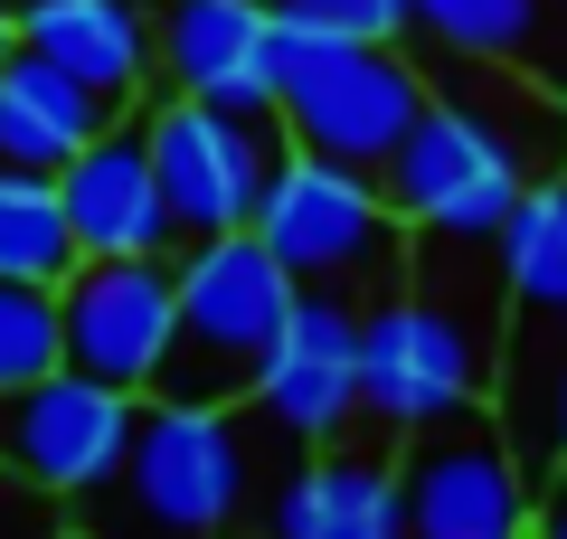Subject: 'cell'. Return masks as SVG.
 Segmentation results:
<instances>
[{"label": "cell", "mask_w": 567, "mask_h": 539, "mask_svg": "<svg viewBox=\"0 0 567 539\" xmlns=\"http://www.w3.org/2000/svg\"><path fill=\"white\" fill-rule=\"evenodd\" d=\"M379 190H388V209H398L406 227H435V237H502V218L520 209L529 180L511 171L454 104L425 95V114L406 123V142L388 152Z\"/></svg>", "instance_id": "10"}, {"label": "cell", "mask_w": 567, "mask_h": 539, "mask_svg": "<svg viewBox=\"0 0 567 539\" xmlns=\"http://www.w3.org/2000/svg\"><path fill=\"white\" fill-rule=\"evenodd\" d=\"M275 114L293 152H322L341 171H388L406 123L425 114V67L398 39H331V29H284L275 20Z\"/></svg>", "instance_id": "4"}, {"label": "cell", "mask_w": 567, "mask_h": 539, "mask_svg": "<svg viewBox=\"0 0 567 539\" xmlns=\"http://www.w3.org/2000/svg\"><path fill=\"white\" fill-rule=\"evenodd\" d=\"M425 95L454 104L520 180H567V95L529 58H464V48H425Z\"/></svg>", "instance_id": "12"}, {"label": "cell", "mask_w": 567, "mask_h": 539, "mask_svg": "<svg viewBox=\"0 0 567 539\" xmlns=\"http://www.w3.org/2000/svg\"><path fill=\"white\" fill-rule=\"evenodd\" d=\"M171 303H181L171 256H76L58 284L66 369L123 388V398H152V369L171 350Z\"/></svg>", "instance_id": "8"}, {"label": "cell", "mask_w": 567, "mask_h": 539, "mask_svg": "<svg viewBox=\"0 0 567 539\" xmlns=\"http://www.w3.org/2000/svg\"><path fill=\"white\" fill-rule=\"evenodd\" d=\"M398 511L406 539H529L539 530V482L520 474L511 436L483 417H435L398 455Z\"/></svg>", "instance_id": "7"}, {"label": "cell", "mask_w": 567, "mask_h": 539, "mask_svg": "<svg viewBox=\"0 0 567 539\" xmlns=\"http://www.w3.org/2000/svg\"><path fill=\"white\" fill-rule=\"evenodd\" d=\"M539 29V0H406V39L464 48V58H520Z\"/></svg>", "instance_id": "20"}, {"label": "cell", "mask_w": 567, "mask_h": 539, "mask_svg": "<svg viewBox=\"0 0 567 539\" xmlns=\"http://www.w3.org/2000/svg\"><path fill=\"white\" fill-rule=\"evenodd\" d=\"M0 539H76V520H66L58 492H39L29 474L0 464Z\"/></svg>", "instance_id": "23"}, {"label": "cell", "mask_w": 567, "mask_h": 539, "mask_svg": "<svg viewBox=\"0 0 567 539\" xmlns=\"http://www.w3.org/2000/svg\"><path fill=\"white\" fill-rule=\"evenodd\" d=\"M66 190V227H76V256H171V200L162 171H152V142L142 114H114L76 161L58 171Z\"/></svg>", "instance_id": "13"}, {"label": "cell", "mask_w": 567, "mask_h": 539, "mask_svg": "<svg viewBox=\"0 0 567 539\" xmlns=\"http://www.w3.org/2000/svg\"><path fill=\"white\" fill-rule=\"evenodd\" d=\"M275 539H406L398 511V455L388 445H312V464L284 482Z\"/></svg>", "instance_id": "16"}, {"label": "cell", "mask_w": 567, "mask_h": 539, "mask_svg": "<svg viewBox=\"0 0 567 539\" xmlns=\"http://www.w3.org/2000/svg\"><path fill=\"white\" fill-rule=\"evenodd\" d=\"M284 29H331V39H406V0H265Z\"/></svg>", "instance_id": "22"}, {"label": "cell", "mask_w": 567, "mask_h": 539, "mask_svg": "<svg viewBox=\"0 0 567 539\" xmlns=\"http://www.w3.org/2000/svg\"><path fill=\"white\" fill-rule=\"evenodd\" d=\"M20 48V0H0V58Z\"/></svg>", "instance_id": "26"}, {"label": "cell", "mask_w": 567, "mask_h": 539, "mask_svg": "<svg viewBox=\"0 0 567 539\" xmlns=\"http://www.w3.org/2000/svg\"><path fill=\"white\" fill-rule=\"evenodd\" d=\"M502 237H435L416 227L406 284H379L360 303V417L388 436H416L435 417H464L492 398L502 359Z\"/></svg>", "instance_id": "1"}, {"label": "cell", "mask_w": 567, "mask_h": 539, "mask_svg": "<svg viewBox=\"0 0 567 539\" xmlns=\"http://www.w3.org/2000/svg\"><path fill=\"white\" fill-rule=\"evenodd\" d=\"M246 398L284 445H331L360 417V303L341 284H303Z\"/></svg>", "instance_id": "9"}, {"label": "cell", "mask_w": 567, "mask_h": 539, "mask_svg": "<svg viewBox=\"0 0 567 539\" xmlns=\"http://www.w3.org/2000/svg\"><path fill=\"white\" fill-rule=\"evenodd\" d=\"M66 359V332H58V284H20L0 275V388H29Z\"/></svg>", "instance_id": "21"}, {"label": "cell", "mask_w": 567, "mask_h": 539, "mask_svg": "<svg viewBox=\"0 0 567 539\" xmlns=\"http://www.w3.org/2000/svg\"><path fill=\"white\" fill-rule=\"evenodd\" d=\"M246 474H256V436L237 426V407L142 398L114 474L85 482L66 520L76 539H227V520L246 511Z\"/></svg>", "instance_id": "2"}, {"label": "cell", "mask_w": 567, "mask_h": 539, "mask_svg": "<svg viewBox=\"0 0 567 539\" xmlns=\"http://www.w3.org/2000/svg\"><path fill=\"white\" fill-rule=\"evenodd\" d=\"M66 265H76V227H66L58 171H20V161H0V275L66 284Z\"/></svg>", "instance_id": "18"}, {"label": "cell", "mask_w": 567, "mask_h": 539, "mask_svg": "<svg viewBox=\"0 0 567 539\" xmlns=\"http://www.w3.org/2000/svg\"><path fill=\"white\" fill-rule=\"evenodd\" d=\"M558 474H567V455H558Z\"/></svg>", "instance_id": "27"}, {"label": "cell", "mask_w": 567, "mask_h": 539, "mask_svg": "<svg viewBox=\"0 0 567 539\" xmlns=\"http://www.w3.org/2000/svg\"><path fill=\"white\" fill-rule=\"evenodd\" d=\"M104 123H114V104H104L95 85H76L66 67L29 58V48L0 58V161H20V171H66Z\"/></svg>", "instance_id": "17"}, {"label": "cell", "mask_w": 567, "mask_h": 539, "mask_svg": "<svg viewBox=\"0 0 567 539\" xmlns=\"http://www.w3.org/2000/svg\"><path fill=\"white\" fill-rule=\"evenodd\" d=\"M275 10L265 0H162L152 20V67L171 95L208 104H275Z\"/></svg>", "instance_id": "14"}, {"label": "cell", "mask_w": 567, "mask_h": 539, "mask_svg": "<svg viewBox=\"0 0 567 539\" xmlns=\"http://www.w3.org/2000/svg\"><path fill=\"white\" fill-rule=\"evenodd\" d=\"M502 284L511 303L567 313V180H529L520 209L502 218Z\"/></svg>", "instance_id": "19"}, {"label": "cell", "mask_w": 567, "mask_h": 539, "mask_svg": "<svg viewBox=\"0 0 567 539\" xmlns=\"http://www.w3.org/2000/svg\"><path fill=\"white\" fill-rule=\"evenodd\" d=\"M256 237L284 256L293 284H360V303L379 284H406V218L388 209V190L369 171H341L322 152H293L275 171L256 209Z\"/></svg>", "instance_id": "6"}, {"label": "cell", "mask_w": 567, "mask_h": 539, "mask_svg": "<svg viewBox=\"0 0 567 539\" xmlns=\"http://www.w3.org/2000/svg\"><path fill=\"white\" fill-rule=\"evenodd\" d=\"M529 539H567V474H558V492H548V511H539V530Z\"/></svg>", "instance_id": "25"}, {"label": "cell", "mask_w": 567, "mask_h": 539, "mask_svg": "<svg viewBox=\"0 0 567 539\" xmlns=\"http://www.w3.org/2000/svg\"><path fill=\"white\" fill-rule=\"evenodd\" d=\"M520 58H529V67H539V77L567 95V0H539V29H529Z\"/></svg>", "instance_id": "24"}, {"label": "cell", "mask_w": 567, "mask_h": 539, "mask_svg": "<svg viewBox=\"0 0 567 539\" xmlns=\"http://www.w3.org/2000/svg\"><path fill=\"white\" fill-rule=\"evenodd\" d=\"M152 20L162 0H20V48L133 114V95L152 85Z\"/></svg>", "instance_id": "15"}, {"label": "cell", "mask_w": 567, "mask_h": 539, "mask_svg": "<svg viewBox=\"0 0 567 539\" xmlns=\"http://www.w3.org/2000/svg\"><path fill=\"white\" fill-rule=\"evenodd\" d=\"M133 407L142 398H123V388H104V379H85V369H66V359H58L48 379L0 388V464L29 474L39 492L76 501L85 482L114 474L123 436H133Z\"/></svg>", "instance_id": "11"}, {"label": "cell", "mask_w": 567, "mask_h": 539, "mask_svg": "<svg viewBox=\"0 0 567 539\" xmlns=\"http://www.w3.org/2000/svg\"><path fill=\"white\" fill-rule=\"evenodd\" d=\"M142 142H152V171H162L171 200V237H227V227H256L275 171L293 161L275 104H208V95H152L142 104Z\"/></svg>", "instance_id": "5"}, {"label": "cell", "mask_w": 567, "mask_h": 539, "mask_svg": "<svg viewBox=\"0 0 567 539\" xmlns=\"http://www.w3.org/2000/svg\"><path fill=\"white\" fill-rule=\"evenodd\" d=\"M181 303H171V350L152 369V398L171 407H237L256 388L265 350H275L284 313L303 284L284 275V256L256 227H227V237H189L181 246Z\"/></svg>", "instance_id": "3"}]
</instances>
